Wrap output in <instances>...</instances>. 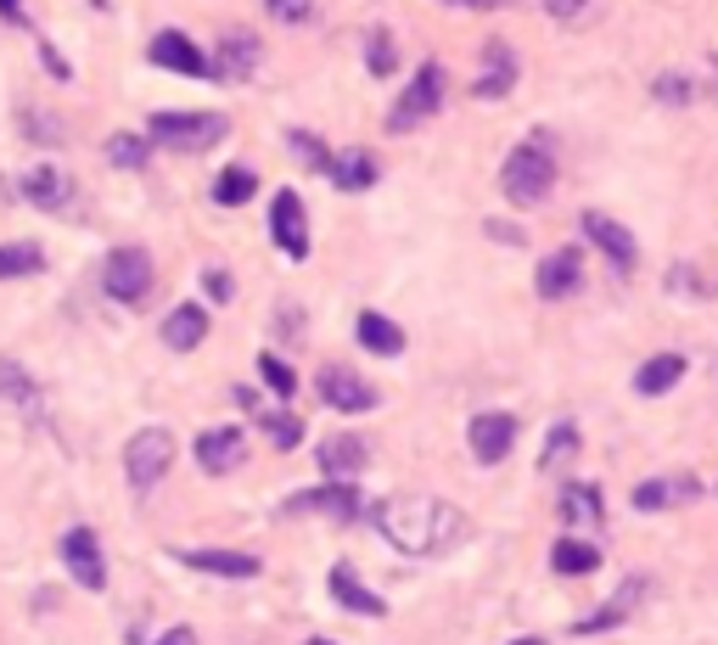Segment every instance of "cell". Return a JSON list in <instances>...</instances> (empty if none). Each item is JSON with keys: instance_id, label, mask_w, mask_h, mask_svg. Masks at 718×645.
Returning a JSON list of instances; mask_svg holds the SVG:
<instances>
[{"instance_id": "cell-1", "label": "cell", "mask_w": 718, "mask_h": 645, "mask_svg": "<svg viewBox=\"0 0 718 645\" xmlns=\"http://www.w3.org/2000/svg\"><path fill=\"white\" fill-rule=\"evenodd\" d=\"M371 516H377V533L393 550H404V556H443L449 544L466 539V516L432 494H388Z\"/></svg>"}, {"instance_id": "cell-2", "label": "cell", "mask_w": 718, "mask_h": 645, "mask_svg": "<svg viewBox=\"0 0 718 645\" xmlns=\"http://www.w3.org/2000/svg\"><path fill=\"white\" fill-rule=\"evenodd\" d=\"M500 186H505V197L516 208H538V203L556 192V157H551V146L545 141H522L505 157V168H500Z\"/></svg>"}, {"instance_id": "cell-3", "label": "cell", "mask_w": 718, "mask_h": 645, "mask_svg": "<svg viewBox=\"0 0 718 645\" xmlns=\"http://www.w3.org/2000/svg\"><path fill=\"white\" fill-rule=\"evenodd\" d=\"M174 467V432L168 427H141L130 443H124V478L135 494H152Z\"/></svg>"}, {"instance_id": "cell-4", "label": "cell", "mask_w": 718, "mask_h": 645, "mask_svg": "<svg viewBox=\"0 0 718 645\" xmlns=\"http://www.w3.org/2000/svg\"><path fill=\"white\" fill-rule=\"evenodd\" d=\"M152 141L174 146V152H208L225 141V119L219 113H152Z\"/></svg>"}, {"instance_id": "cell-5", "label": "cell", "mask_w": 718, "mask_h": 645, "mask_svg": "<svg viewBox=\"0 0 718 645\" xmlns=\"http://www.w3.org/2000/svg\"><path fill=\"white\" fill-rule=\"evenodd\" d=\"M438 102H443V68H438V62H421V68H416V79L404 84V96L393 102L388 130H393V135H404V130L427 124V119L438 113Z\"/></svg>"}, {"instance_id": "cell-6", "label": "cell", "mask_w": 718, "mask_h": 645, "mask_svg": "<svg viewBox=\"0 0 718 645\" xmlns=\"http://www.w3.org/2000/svg\"><path fill=\"white\" fill-rule=\"evenodd\" d=\"M102 281H107V298L141 304V298L152 293V253H146V247H113Z\"/></svg>"}, {"instance_id": "cell-7", "label": "cell", "mask_w": 718, "mask_h": 645, "mask_svg": "<svg viewBox=\"0 0 718 645\" xmlns=\"http://www.w3.org/2000/svg\"><path fill=\"white\" fill-rule=\"evenodd\" d=\"M18 192H23V203H29V208H40V214H68V208H73V197H79L73 174H68L62 163H34V168L18 180Z\"/></svg>"}, {"instance_id": "cell-8", "label": "cell", "mask_w": 718, "mask_h": 645, "mask_svg": "<svg viewBox=\"0 0 718 645\" xmlns=\"http://www.w3.org/2000/svg\"><path fill=\"white\" fill-rule=\"evenodd\" d=\"M578 287H584V253H578V247H556V253L538 258L533 293L545 298V304H562V298H573Z\"/></svg>"}, {"instance_id": "cell-9", "label": "cell", "mask_w": 718, "mask_h": 645, "mask_svg": "<svg viewBox=\"0 0 718 645\" xmlns=\"http://www.w3.org/2000/svg\"><path fill=\"white\" fill-rule=\"evenodd\" d=\"M62 562L73 573L79 590H107V562H102V539L90 528H68L62 533Z\"/></svg>"}, {"instance_id": "cell-10", "label": "cell", "mask_w": 718, "mask_h": 645, "mask_svg": "<svg viewBox=\"0 0 718 645\" xmlns=\"http://www.w3.org/2000/svg\"><path fill=\"white\" fill-rule=\"evenodd\" d=\"M287 511H315V516H331V522H359V516H366V494H359L353 483H326V489L293 494Z\"/></svg>"}, {"instance_id": "cell-11", "label": "cell", "mask_w": 718, "mask_h": 645, "mask_svg": "<svg viewBox=\"0 0 718 645\" xmlns=\"http://www.w3.org/2000/svg\"><path fill=\"white\" fill-rule=\"evenodd\" d=\"M466 443H472V454L483 460V467H500V460L516 449V416H511V410H483V416L472 421Z\"/></svg>"}, {"instance_id": "cell-12", "label": "cell", "mask_w": 718, "mask_h": 645, "mask_svg": "<svg viewBox=\"0 0 718 645\" xmlns=\"http://www.w3.org/2000/svg\"><path fill=\"white\" fill-rule=\"evenodd\" d=\"M242 460H247V432H242V427H208V432L197 438V467H203L208 478L236 472Z\"/></svg>"}, {"instance_id": "cell-13", "label": "cell", "mask_w": 718, "mask_h": 645, "mask_svg": "<svg viewBox=\"0 0 718 645\" xmlns=\"http://www.w3.org/2000/svg\"><path fill=\"white\" fill-rule=\"evenodd\" d=\"M269 236H276V247L287 258H309V225H304L298 192H276V203H269Z\"/></svg>"}, {"instance_id": "cell-14", "label": "cell", "mask_w": 718, "mask_h": 645, "mask_svg": "<svg viewBox=\"0 0 718 645\" xmlns=\"http://www.w3.org/2000/svg\"><path fill=\"white\" fill-rule=\"evenodd\" d=\"M366 467H371V443L359 438V432H337V438L320 443V472L331 483H353Z\"/></svg>"}, {"instance_id": "cell-15", "label": "cell", "mask_w": 718, "mask_h": 645, "mask_svg": "<svg viewBox=\"0 0 718 645\" xmlns=\"http://www.w3.org/2000/svg\"><path fill=\"white\" fill-rule=\"evenodd\" d=\"M320 399H326L331 410H342V416H359V410H377V388H371L366 377H353V371H342V365H326V371H320Z\"/></svg>"}, {"instance_id": "cell-16", "label": "cell", "mask_w": 718, "mask_h": 645, "mask_svg": "<svg viewBox=\"0 0 718 645\" xmlns=\"http://www.w3.org/2000/svg\"><path fill=\"white\" fill-rule=\"evenodd\" d=\"M258 34H247V29H225L219 34V51H214V62H208V79H253V68H258Z\"/></svg>"}, {"instance_id": "cell-17", "label": "cell", "mask_w": 718, "mask_h": 645, "mask_svg": "<svg viewBox=\"0 0 718 645\" xmlns=\"http://www.w3.org/2000/svg\"><path fill=\"white\" fill-rule=\"evenodd\" d=\"M578 231H584V242H595V247L612 258V269H635V236H628L617 219L584 208V214H578Z\"/></svg>"}, {"instance_id": "cell-18", "label": "cell", "mask_w": 718, "mask_h": 645, "mask_svg": "<svg viewBox=\"0 0 718 645\" xmlns=\"http://www.w3.org/2000/svg\"><path fill=\"white\" fill-rule=\"evenodd\" d=\"M640 595H646V579H628L612 601H601L589 617H578L573 623V634L584 639V634H606V628H617V623H628V617H635V606H640Z\"/></svg>"}, {"instance_id": "cell-19", "label": "cell", "mask_w": 718, "mask_h": 645, "mask_svg": "<svg viewBox=\"0 0 718 645\" xmlns=\"http://www.w3.org/2000/svg\"><path fill=\"white\" fill-rule=\"evenodd\" d=\"M180 562L208 579H258L264 573V562L247 556V550H180Z\"/></svg>"}, {"instance_id": "cell-20", "label": "cell", "mask_w": 718, "mask_h": 645, "mask_svg": "<svg viewBox=\"0 0 718 645\" xmlns=\"http://www.w3.org/2000/svg\"><path fill=\"white\" fill-rule=\"evenodd\" d=\"M152 62L157 68H168V73H186V79H208V57L180 34V29H163L157 40H152Z\"/></svg>"}, {"instance_id": "cell-21", "label": "cell", "mask_w": 718, "mask_h": 645, "mask_svg": "<svg viewBox=\"0 0 718 645\" xmlns=\"http://www.w3.org/2000/svg\"><path fill=\"white\" fill-rule=\"evenodd\" d=\"M696 494H701V483L690 472H674V478H646L635 489V505L640 511H674V505H690Z\"/></svg>"}, {"instance_id": "cell-22", "label": "cell", "mask_w": 718, "mask_h": 645, "mask_svg": "<svg viewBox=\"0 0 718 645\" xmlns=\"http://www.w3.org/2000/svg\"><path fill=\"white\" fill-rule=\"evenodd\" d=\"M511 84H516V51H511L505 40H489V45H483L478 96H483V102H500V96H511Z\"/></svg>"}, {"instance_id": "cell-23", "label": "cell", "mask_w": 718, "mask_h": 645, "mask_svg": "<svg viewBox=\"0 0 718 645\" xmlns=\"http://www.w3.org/2000/svg\"><path fill=\"white\" fill-rule=\"evenodd\" d=\"M331 595H337V606H348V612H359V617H388V601H382L377 590L359 584L353 567H331Z\"/></svg>"}, {"instance_id": "cell-24", "label": "cell", "mask_w": 718, "mask_h": 645, "mask_svg": "<svg viewBox=\"0 0 718 645\" xmlns=\"http://www.w3.org/2000/svg\"><path fill=\"white\" fill-rule=\"evenodd\" d=\"M679 377H685V354H657V359H646L640 371H635V393L663 399V393L679 388Z\"/></svg>"}, {"instance_id": "cell-25", "label": "cell", "mask_w": 718, "mask_h": 645, "mask_svg": "<svg viewBox=\"0 0 718 645\" xmlns=\"http://www.w3.org/2000/svg\"><path fill=\"white\" fill-rule=\"evenodd\" d=\"M203 337H208V315H203L197 304H180V309L163 320V342H168L174 354H192Z\"/></svg>"}, {"instance_id": "cell-26", "label": "cell", "mask_w": 718, "mask_h": 645, "mask_svg": "<svg viewBox=\"0 0 718 645\" xmlns=\"http://www.w3.org/2000/svg\"><path fill=\"white\" fill-rule=\"evenodd\" d=\"M551 567H556L562 579H589V573L601 567V550H595V544H584L578 533H567V539H556V544H551Z\"/></svg>"}, {"instance_id": "cell-27", "label": "cell", "mask_w": 718, "mask_h": 645, "mask_svg": "<svg viewBox=\"0 0 718 645\" xmlns=\"http://www.w3.org/2000/svg\"><path fill=\"white\" fill-rule=\"evenodd\" d=\"M353 337L366 342L371 354H382V359H393V354L404 348V331H399V326H393L388 315H377V309H366V315L353 320Z\"/></svg>"}, {"instance_id": "cell-28", "label": "cell", "mask_w": 718, "mask_h": 645, "mask_svg": "<svg viewBox=\"0 0 718 645\" xmlns=\"http://www.w3.org/2000/svg\"><path fill=\"white\" fill-rule=\"evenodd\" d=\"M601 489L595 483H567V494H562V522L567 528H601Z\"/></svg>"}, {"instance_id": "cell-29", "label": "cell", "mask_w": 718, "mask_h": 645, "mask_svg": "<svg viewBox=\"0 0 718 645\" xmlns=\"http://www.w3.org/2000/svg\"><path fill=\"white\" fill-rule=\"evenodd\" d=\"M326 174L337 180V192H366L371 180H377V157L371 152H342V157H331Z\"/></svg>"}, {"instance_id": "cell-30", "label": "cell", "mask_w": 718, "mask_h": 645, "mask_svg": "<svg viewBox=\"0 0 718 645\" xmlns=\"http://www.w3.org/2000/svg\"><path fill=\"white\" fill-rule=\"evenodd\" d=\"M0 399L18 405V410H40V388H34V377L23 371V365H12V359H0Z\"/></svg>"}, {"instance_id": "cell-31", "label": "cell", "mask_w": 718, "mask_h": 645, "mask_svg": "<svg viewBox=\"0 0 718 645\" xmlns=\"http://www.w3.org/2000/svg\"><path fill=\"white\" fill-rule=\"evenodd\" d=\"M45 269V253L34 242H7L0 247V281H18V275H40Z\"/></svg>"}, {"instance_id": "cell-32", "label": "cell", "mask_w": 718, "mask_h": 645, "mask_svg": "<svg viewBox=\"0 0 718 645\" xmlns=\"http://www.w3.org/2000/svg\"><path fill=\"white\" fill-rule=\"evenodd\" d=\"M573 454H578V427H573V421H556L551 438H545V454H538V472H562Z\"/></svg>"}, {"instance_id": "cell-33", "label": "cell", "mask_w": 718, "mask_h": 645, "mask_svg": "<svg viewBox=\"0 0 718 645\" xmlns=\"http://www.w3.org/2000/svg\"><path fill=\"white\" fill-rule=\"evenodd\" d=\"M253 192H258V174H253V168H225V174L214 180V203H219V208H242Z\"/></svg>"}, {"instance_id": "cell-34", "label": "cell", "mask_w": 718, "mask_h": 645, "mask_svg": "<svg viewBox=\"0 0 718 645\" xmlns=\"http://www.w3.org/2000/svg\"><path fill=\"white\" fill-rule=\"evenodd\" d=\"M258 377L269 382V393H276V399H293V393H298V371H293L287 359H276V354H258Z\"/></svg>"}, {"instance_id": "cell-35", "label": "cell", "mask_w": 718, "mask_h": 645, "mask_svg": "<svg viewBox=\"0 0 718 645\" xmlns=\"http://www.w3.org/2000/svg\"><path fill=\"white\" fill-rule=\"evenodd\" d=\"M107 163H119V168H146V141H141V135H113V141H107Z\"/></svg>"}, {"instance_id": "cell-36", "label": "cell", "mask_w": 718, "mask_h": 645, "mask_svg": "<svg viewBox=\"0 0 718 645\" xmlns=\"http://www.w3.org/2000/svg\"><path fill=\"white\" fill-rule=\"evenodd\" d=\"M287 146L304 157V168H320V174L331 168V152H326V141H315L309 130H293V135H287Z\"/></svg>"}, {"instance_id": "cell-37", "label": "cell", "mask_w": 718, "mask_h": 645, "mask_svg": "<svg viewBox=\"0 0 718 645\" xmlns=\"http://www.w3.org/2000/svg\"><path fill=\"white\" fill-rule=\"evenodd\" d=\"M264 432H269L276 449H298L304 443V421L298 416H264Z\"/></svg>"}, {"instance_id": "cell-38", "label": "cell", "mask_w": 718, "mask_h": 645, "mask_svg": "<svg viewBox=\"0 0 718 645\" xmlns=\"http://www.w3.org/2000/svg\"><path fill=\"white\" fill-rule=\"evenodd\" d=\"M264 7H269V18H276V23H309L315 18V0H264Z\"/></svg>"}, {"instance_id": "cell-39", "label": "cell", "mask_w": 718, "mask_h": 645, "mask_svg": "<svg viewBox=\"0 0 718 645\" xmlns=\"http://www.w3.org/2000/svg\"><path fill=\"white\" fill-rule=\"evenodd\" d=\"M545 12H551L556 23H584V18L595 12V0H545Z\"/></svg>"}, {"instance_id": "cell-40", "label": "cell", "mask_w": 718, "mask_h": 645, "mask_svg": "<svg viewBox=\"0 0 718 645\" xmlns=\"http://www.w3.org/2000/svg\"><path fill=\"white\" fill-rule=\"evenodd\" d=\"M371 73L377 79L393 73V40H388V29H371Z\"/></svg>"}, {"instance_id": "cell-41", "label": "cell", "mask_w": 718, "mask_h": 645, "mask_svg": "<svg viewBox=\"0 0 718 645\" xmlns=\"http://www.w3.org/2000/svg\"><path fill=\"white\" fill-rule=\"evenodd\" d=\"M208 293H214L219 304H230V293H236V287H230V275H225V269H208Z\"/></svg>"}, {"instance_id": "cell-42", "label": "cell", "mask_w": 718, "mask_h": 645, "mask_svg": "<svg viewBox=\"0 0 718 645\" xmlns=\"http://www.w3.org/2000/svg\"><path fill=\"white\" fill-rule=\"evenodd\" d=\"M157 645H197V634H192V628H168Z\"/></svg>"}, {"instance_id": "cell-43", "label": "cell", "mask_w": 718, "mask_h": 645, "mask_svg": "<svg viewBox=\"0 0 718 645\" xmlns=\"http://www.w3.org/2000/svg\"><path fill=\"white\" fill-rule=\"evenodd\" d=\"M489 236H500V242H522V231H516V225H500V219H489Z\"/></svg>"}, {"instance_id": "cell-44", "label": "cell", "mask_w": 718, "mask_h": 645, "mask_svg": "<svg viewBox=\"0 0 718 645\" xmlns=\"http://www.w3.org/2000/svg\"><path fill=\"white\" fill-rule=\"evenodd\" d=\"M466 7H511V0H466Z\"/></svg>"}, {"instance_id": "cell-45", "label": "cell", "mask_w": 718, "mask_h": 645, "mask_svg": "<svg viewBox=\"0 0 718 645\" xmlns=\"http://www.w3.org/2000/svg\"><path fill=\"white\" fill-rule=\"evenodd\" d=\"M0 12H7V18H18V0H0Z\"/></svg>"}, {"instance_id": "cell-46", "label": "cell", "mask_w": 718, "mask_h": 645, "mask_svg": "<svg viewBox=\"0 0 718 645\" xmlns=\"http://www.w3.org/2000/svg\"><path fill=\"white\" fill-rule=\"evenodd\" d=\"M511 645H545V639H533V634H527V639H511Z\"/></svg>"}, {"instance_id": "cell-47", "label": "cell", "mask_w": 718, "mask_h": 645, "mask_svg": "<svg viewBox=\"0 0 718 645\" xmlns=\"http://www.w3.org/2000/svg\"><path fill=\"white\" fill-rule=\"evenodd\" d=\"M309 645H331V639H309Z\"/></svg>"}]
</instances>
